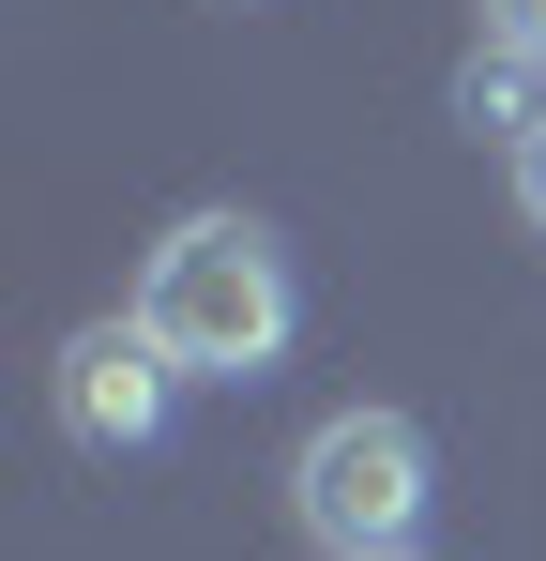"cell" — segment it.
<instances>
[{"label":"cell","instance_id":"6da1fadb","mask_svg":"<svg viewBox=\"0 0 546 561\" xmlns=\"http://www.w3.org/2000/svg\"><path fill=\"white\" fill-rule=\"evenodd\" d=\"M122 319H137L182 379H273L304 288H288V243H273L259 213H182L168 243H152V274H137Z\"/></svg>","mask_w":546,"mask_h":561},{"label":"cell","instance_id":"8992f818","mask_svg":"<svg viewBox=\"0 0 546 561\" xmlns=\"http://www.w3.org/2000/svg\"><path fill=\"white\" fill-rule=\"evenodd\" d=\"M516 213H532V243H546V122L516 137Z\"/></svg>","mask_w":546,"mask_h":561},{"label":"cell","instance_id":"277c9868","mask_svg":"<svg viewBox=\"0 0 546 561\" xmlns=\"http://www.w3.org/2000/svg\"><path fill=\"white\" fill-rule=\"evenodd\" d=\"M532 77H546V61H516V46H470V61H455V122H470V137H532V122H546Z\"/></svg>","mask_w":546,"mask_h":561},{"label":"cell","instance_id":"7a4b0ae2","mask_svg":"<svg viewBox=\"0 0 546 561\" xmlns=\"http://www.w3.org/2000/svg\"><path fill=\"white\" fill-rule=\"evenodd\" d=\"M425 501H441V470H425L410 410H334L288 456V516L319 561H425Z\"/></svg>","mask_w":546,"mask_h":561},{"label":"cell","instance_id":"5b68a950","mask_svg":"<svg viewBox=\"0 0 546 561\" xmlns=\"http://www.w3.org/2000/svg\"><path fill=\"white\" fill-rule=\"evenodd\" d=\"M486 46H516V61H546V0H486Z\"/></svg>","mask_w":546,"mask_h":561},{"label":"cell","instance_id":"3957f363","mask_svg":"<svg viewBox=\"0 0 546 561\" xmlns=\"http://www.w3.org/2000/svg\"><path fill=\"white\" fill-rule=\"evenodd\" d=\"M61 440H91V456H152L168 440V394H182V365L137 334V319H77L61 334Z\"/></svg>","mask_w":546,"mask_h":561}]
</instances>
